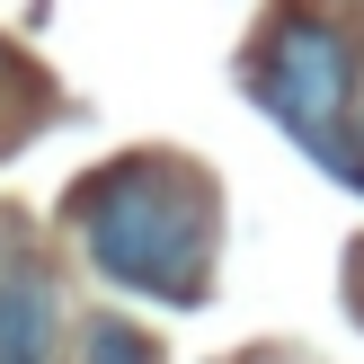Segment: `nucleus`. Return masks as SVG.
<instances>
[{
    "label": "nucleus",
    "mask_w": 364,
    "mask_h": 364,
    "mask_svg": "<svg viewBox=\"0 0 364 364\" xmlns=\"http://www.w3.org/2000/svg\"><path fill=\"white\" fill-rule=\"evenodd\" d=\"M80 249L107 284L124 294H160V302H196L213 276V196L196 187V169L178 160H116L71 196Z\"/></svg>",
    "instance_id": "f257e3e1"
},
{
    "label": "nucleus",
    "mask_w": 364,
    "mask_h": 364,
    "mask_svg": "<svg viewBox=\"0 0 364 364\" xmlns=\"http://www.w3.org/2000/svg\"><path fill=\"white\" fill-rule=\"evenodd\" d=\"M355 160H364V98H355Z\"/></svg>",
    "instance_id": "39448f33"
},
{
    "label": "nucleus",
    "mask_w": 364,
    "mask_h": 364,
    "mask_svg": "<svg viewBox=\"0 0 364 364\" xmlns=\"http://www.w3.org/2000/svg\"><path fill=\"white\" fill-rule=\"evenodd\" d=\"M258 89H267V107H276V116L294 124V134L311 142V151L329 160V169L347 178V187H364L355 142L338 134V116L355 107V89H347V36L311 27V18L276 27V36H267V63H258Z\"/></svg>",
    "instance_id": "f03ea898"
},
{
    "label": "nucleus",
    "mask_w": 364,
    "mask_h": 364,
    "mask_svg": "<svg viewBox=\"0 0 364 364\" xmlns=\"http://www.w3.org/2000/svg\"><path fill=\"white\" fill-rule=\"evenodd\" d=\"M80 364H160V347L134 329V320H89L80 329Z\"/></svg>",
    "instance_id": "20e7f679"
},
{
    "label": "nucleus",
    "mask_w": 364,
    "mask_h": 364,
    "mask_svg": "<svg viewBox=\"0 0 364 364\" xmlns=\"http://www.w3.org/2000/svg\"><path fill=\"white\" fill-rule=\"evenodd\" d=\"M63 355V302L36 258H0V364H53Z\"/></svg>",
    "instance_id": "7ed1b4c3"
}]
</instances>
